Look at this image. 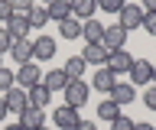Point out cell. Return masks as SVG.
Masks as SVG:
<instances>
[{"label":"cell","mask_w":156,"mask_h":130,"mask_svg":"<svg viewBox=\"0 0 156 130\" xmlns=\"http://www.w3.org/2000/svg\"><path fill=\"white\" fill-rule=\"evenodd\" d=\"M62 94H65V104L81 107V104L88 101V94H91V85H88V81H81V78H72V81L65 85V91H62Z\"/></svg>","instance_id":"1"},{"label":"cell","mask_w":156,"mask_h":130,"mask_svg":"<svg viewBox=\"0 0 156 130\" xmlns=\"http://www.w3.org/2000/svg\"><path fill=\"white\" fill-rule=\"evenodd\" d=\"M78 107H72V104H58L55 111H52V124H55L58 130H75L78 127Z\"/></svg>","instance_id":"2"},{"label":"cell","mask_w":156,"mask_h":130,"mask_svg":"<svg viewBox=\"0 0 156 130\" xmlns=\"http://www.w3.org/2000/svg\"><path fill=\"white\" fill-rule=\"evenodd\" d=\"M117 26H124L127 33L136 30V26H143V7L140 3H124V10L117 13Z\"/></svg>","instance_id":"3"},{"label":"cell","mask_w":156,"mask_h":130,"mask_svg":"<svg viewBox=\"0 0 156 130\" xmlns=\"http://www.w3.org/2000/svg\"><path fill=\"white\" fill-rule=\"evenodd\" d=\"M130 65H133V59H130V52H127V49H111V52H107L104 69H111L114 75H127Z\"/></svg>","instance_id":"4"},{"label":"cell","mask_w":156,"mask_h":130,"mask_svg":"<svg viewBox=\"0 0 156 130\" xmlns=\"http://www.w3.org/2000/svg\"><path fill=\"white\" fill-rule=\"evenodd\" d=\"M55 39L52 36H36L33 39V62H52V55H55Z\"/></svg>","instance_id":"5"},{"label":"cell","mask_w":156,"mask_h":130,"mask_svg":"<svg viewBox=\"0 0 156 130\" xmlns=\"http://www.w3.org/2000/svg\"><path fill=\"white\" fill-rule=\"evenodd\" d=\"M130 85H150V78H153V62H146V59H133V65H130Z\"/></svg>","instance_id":"6"},{"label":"cell","mask_w":156,"mask_h":130,"mask_svg":"<svg viewBox=\"0 0 156 130\" xmlns=\"http://www.w3.org/2000/svg\"><path fill=\"white\" fill-rule=\"evenodd\" d=\"M13 75H16V85L20 88H33V85H39V81H42V72H39V65L36 62H26V65H20V72H13Z\"/></svg>","instance_id":"7"},{"label":"cell","mask_w":156,"mask_h":130,"mask_svg":"<svg viewBox=\"0 0 156 130\" xmlns=\"http://www.w3.org/2000/svg\"><path fill=\"white\" fill-rule=\"evenodd\" d=\"M127 36H130V33L124 30V26H104V36H101V46H104V49H124L127 46Z\"/></svg>","instance_id":"8"},{"label":"cell","mask_w":156,"mask_h":130,"mask_svg":"<svg viewBox=\"0 0 156 130\" xmlns=\"http://www.w3.org/2000/svg\"><path fill=\"white\" fill-rule=\"evenodd\" d=\"M107 98L114 101V104H120V107H124V104H133V98H136V88L130 85V81H117L114 88H111V94H107Z\"/></svg>","instance_id":"9"},{"label":"cell","mask_w":156,"mask_h":130,"mask_svg":"<svg viewBox=\"0 0 156 130\" xmlns=\"http://www.w3.org/2000/svg\"><path fill=\"white\" fill-rule=\"evenodd\" d=\"M29 30H33V26H29L26 13H13V16L7 20V33L13 36V39H29Z\"/></svg>","instance_id":"10"},{"label":"cell","mask_w":156,"mask_h":130,"mask_svg":"<svg viewBox=\"0 0 156 130\" xmlns=\"http://www.w3.org/2000/svg\"><path fill=\"white\" fill-rule=\"evenodd\" d=\"M68 81H72V78H68L62 69H52V72H46V75H42V81H39V85H42L49 94H52V91H65Z\"/></svg>","instance_id":"11"},{"label":"cell","mask_w":156,"mask_h":130,"mask_svg":"<svg viewBox=\"0 0 156 130\" xmlns=\"http://www.w3.org/2000/svg\"><path fill=\"white\" fill-rule=\"evenodd\" d=\"M46 13H49V23H62L72 16V0H49L46 3Z\"/></svg>","instance_id":"12"},{"label":"cell","mask_w":156,"mask_h":130,"mask_svg":"<svg viewBox=\"0 0 156 130\" xmlns=\"http://www.w3.org/2000/svg\"><path fill=\"white\" fill-rule=\"evenodd\" d=\"M20 124H23L26 130L42 127V124H46V111H42V107H33V104H29V107H23V111H20Z\"/></svg>","instance_id":"13"},{"label":"cell","mask_w":156,"mask_h":130,"mask_svg":"<svg viewBox=\"0 0 156 130\" xmlns=\"http://www.w3.org/2000/svg\"><path fill=\"white\" fill-rule=\"evenodd\" d=\"M107 52H111V49H104L101 42H85V52H81V59H85L88 65H98V69H101V65L107 62Z\"/></svg>","instance_id":"14"},{"label":"cell","mask_w":156,"mask_h":130,"mask_svg":"<svg viewBox=\"0 0 156 130\" xmlns=\"http://www.w3.org/2000/svg\"><path fill=\"white\" fill-rule=\"evenodd\" d=\"M114 85H117V75H114L111 69H104V65H101V69L94 72V78H91V88H98L101 94H111Z\"/></svg>","instance_id":"15"},{"label":"cell","mask_w":156,"mask_h":130,"mask_svg":"<svg viewBox=\"0 0 156 130\" xmlns=\"http://www.w3.org/2000/svg\"><path fill=\"white\" fill-rule=\"evenodd\" d=\"M10 55H13L20 65L33 62V39H13L10 42Z\"/></svg>","instance_id":"16"},{"label":"cell","mask_w":156,"mask_h":130,"mask_svg":"<svg viewBox=\"0 0 156 130\" xmlns=\"http://www.w3.org/2000/svg\"><path fill=\"white\" fill-rule=\"evenodd\" d=\"M3 101H7V107H10V111H16V114H20V111H23V107H29L26 88H20V85H16V88H10L7 94H3Z\"/></svg>","instance_id":"17"},{"label":"cell","mask_w":156,"mask_h":130,"mask_svg":"<svg viewBox=\"0 0 156 130\" xmlns=\"http://www.w3.org/2000/svg\"><path fill=\"white\" fill-rule=\"evenodd\" d=\"M101 36H104V23H101V20L91 16V20L81 23V39H85V42H101Z\"/></svg>","instance_id":"18"},{"label":"cell","mask_w":156,"mask_h":130,"mask_svg":"<svg viewBox=\"0 0 156 130\" xmlns=\"http://www.w3.org/2000/svg\"><path fill=\"white\" fill-rule=\"evenodd\" d=\"M94 10H98V0H72V16L75 20H91L94 16Z\"/></svg>","instance_id":"19"},{"label":"cell","mask_w":156,"mask_h":130,"mask_svg":"<svg viewBox=\"0 0 156 130\" xmlns=\"http://www.w3.org/2000/svg\"><path fill=\"white\" fill-rule=\"evenodd\" d=\"M120 114H124V107H120V104H114L111 98L98 104V120H104V124H111V120H117Z\"/></svg>","instance_id":"20"},{"label":"cell","mask_w":156,"mask_h":130,"mask_svg":"<svg viewBox=\"0 0 156 130\" xmlns=\"http://www.w3.org/2000/svg\"><path fill=\"white\" fill-rule=\"evenodd\" d=\"M26 98H29V104H33V107H42V111H46L49 101H52V94H49L42 85H33V88L26 91Z\"/></svg>","instance_id":"21"},{"label":"cell","mask_w":156,"mask_h":130,"mask_svg":"<svg viewBox=\"0 0 156 130\" xmlns=\"http://www.w3.org/2000/svg\"><path fill=\"white\" fill-rule=\"evenodd\" d=\"M26 20L33 30H42V26H49V13H46V3H36L33 10L26 13Z\"/></svg>","instance_id":"22"},{"label":"cell","mask_w":156,"mask_h":130,"mask_svg":"<svg viewBox=\"0 0 156 130\" xmlns=\"http://www.w3.org/2000/svg\"><path fill=\"white\" fill-rule=\"evenodd\" d=\"M58 33H62V39H78L81 36V20H75V16L62 20L58 23Z\"/></svg>","instance_id":"23"},{"label":"cell","mask_w":156,"mask_h":130,"mask_svg":"<svg viewBox=\"0 0 156 130\" xmlns=\"http://www.w3.org/2000/svg\"><path fill=\"white\" fill-rule=\"evenodd\" d=\"M85 69H88V62L81 59V55H72V59L62 65V72H65L68 78H81V75H85Z\"/></svg>","instance_id":"24"},{"label":"cell","mask_w":156,"mask_h":130,"mask_svg":"<svg viewBox=\"0 0 156 130\" xmlns=\"http://www.w3.org/2000/svg\"><path fill=\"white\" fill-rule=\"evenodd\" d=\"M10 88H16V75L10 69H0V94H7Z\"/></svg>","instance_id":"25"},{"label":"cell","mask_w":156,"mask_h":130,"mask_svg":"<svg viewBox=\"0 0 156 130\" xmlns=\"http://www.w3.org/2000/svg\"><path fill=\"white\" fill-rule=\"evenodd\" d=\"M124 3H127V0H98V7H101L104 13H120Z\"/></svg>","instance_id":"26"},{"label":"cell","mask_w":156,"mask_h":130,"mask_svg":"<svg viewBox=\"0 0 156 130\" xmlns=\"http://www.w3.org/2000/svg\"><path fill=\"white\" fill-rule=\"evenodd\" d=\"M10 7H13V13H29L36 7V0H10Z\"/></svg>","instance_id":"27"},{"label":"cell","mask_w":156,"mask_h":130,"mask_svg":"<svg viewBox=\"0 0 156 130\" xmlns=\"http://www.w3.org/2000/svg\"><path fill=\"white\" fill-rule=\"evenodd\" d=\"M10 42H13V36L7 33V23H0V55L10 52Z\"/></svg>","instance_id":"28"},{"label":"cell","mask_w":156,"mask_h":130,"mask_svg":"<svg viewBox=\"0 0 156 130\" xmlns=\"http://www.w3.org/2000/svg\"><path fill=\"white\" fill-rule=\"evenodd\" d=\"M111 130H133V120L127 117V114H120L117 120H111Z\"/></svg>","instance_id":"29"},{"label":"cell","mask_w":156,"mask_h":130,"mask_svg":"<svg viewBox=\"0 0 156 130\" xmlns=\"http://www.w3.org/2000/svg\"><path fill=\"white\" fill-rule=\"evenodd\" d=\"M143 104H146L150 111H156V85H150V88L143 91Z\"/></svg>","instance_id":"30"},{"label":"cell","mask_w":156,"mask_h":130,"mask_svg":"<svg viewBox=\"0 0 156 130\" xmlns=\"http://www.w3.org/2000/svg\"><path fill=\"white\" fill-rule=\"evenodd\" d=\"M143 30L150 36H156V13H143Z\"/></svg>","instance_id":"31"},{"label":"cell","mask_w":156,"mask_h":130,"mask_svg":"<svg viewBox=\"0 0 156 130\" xmlns=\"http://www.w3.org/2000/svg\"><path fill=\"white\" fill-rule=\"evenodd\" d=\"M13 16V7H10V0H0V23H7Z\"/></svg>","instance_id":"32"},{"label":"cell","mask_w":156,"mask_h":130,"mask_svg":"<svg viewBox=\"0 0 156 130\" xmlns=\"http://www.w3.org/2000/svg\"><path fill=\"white\" fill-rule=\"evenodd\" d=\"M140 7H143V13H156V0H140Z\"/></svg>","instance_id":"33"},{"label":"cell","mask_w":156,"mask_h":130,"mask_svg":"<svg viewBox=\"0 0 156 130\" xmlns=\"http://www.w3.org/2000/svg\"><path fill=\"white\" fill-rule=\"evenodd\" d=\"M75 130H98V124H94V120H78Z\"/></svg>","instance_id":"34"},{"label":"cell","mask_w":156,"mask_h":130,"mask_svg":"<svg viewBox=\"0 0 156 130\" xmlns=\"http://www.w3.org/2000/svg\"><path fill=\"white\" fill-rule=\"evenodd\" d=\"M133 130H156L150 120H133Z\"/></svg>","instance_id":"35"},{"label":"cell","mask_w":156,"mask_h":130,"mask_svg":"<svg viewBox=\"0 0 156 130\" xmlns=\"http://www.w3.org/2000/svg\"><path fill=\"white\" fill-rule=\"evenodd\" d=\"M7 114H10V107H7V101H3V94H0V120L7 117Z\"/></svg>","instance_id":"36"},{"label":"cell","mask_w":156,"mask_h":130,"mask_svg":"<svg viewBox=\"0 0 156 130\" xmlns=\"http://www.w3.org/2000/svg\"><path fill=\"white\" fill-rule=\"evenodd\" d=\"M3 130H26L23 124H10V127H3Z\"/></svg>","instance_id":"37"},{"label":"cell","mask_w":156,"mask_h":130,"mask_svg":"<svg viewBox=\"0 0 156 130\" xmlns=\"http://www.w3.org/2000/svg\"><path fill=\"white\" fill-rule=\"evenodd\" d=\"M150 85H156V65H153V78H150Z\"/></svg>","instance_id":"38"},{"label":"cell","mask_w":156,"mask_h":130,"mask_svg":"<svg viewBox=\"0 0 156 130\" xmlns=\"http://www.w3.org/2000/svg\"><path fill=\"white\" fill-rule=\"evenodd\" d=\"M36 130H52V127H46V124H42V127H36Z\"/></svg>","instance_id":"39"},{"label":"cell","mask_w":156,"mask_h":130,"mask_svg":"<svg viewBox=\"0 0 156 130\" xmlns=\"http://www.w3.org/2000/svg\"><path fill=\"white\" fill-rule=\"evenodd\" d=\"M0 69H3V62H0Z\"/></svg>","instance_id":"40"},{"label":"cell","mask_w":156,"mask_h":130,"mask_svg":"<svg viewBox=\"0 0 156 130\" xmlns=\"http://www.w3.org/2000/svg\"><path fill=\"white\" fill-rule=\"evenodd\" d=\"M42 3H49V0H42Z\"/></svg>","instance_id":"41"}]
</instances>
